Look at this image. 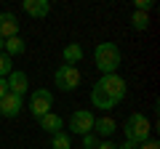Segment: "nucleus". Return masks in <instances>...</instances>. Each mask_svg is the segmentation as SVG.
Masks as SVG:
<instances>
[{
	"mask_svg": "<svg viewBox=\"0 0 160 149\" xmlns=\"http://www.w3.org/2000/svg\"><path fill=\"white\" fill-rule=\"evenodd\" d=\"M126 91H128V85L120 74H102V80L91 91V104L99 109H115L126 99Z\"/></svg>",
	"mask_w": 160,
	"mask_h": 149,
	"instance_id": "f257e3e1",
	"label": "nucleus"
},
{
	"mask_svg": "<svg viewBox=\"0 0 160 149\" xmlns=\"http://www.w3.org/2000/svg\"><path fill=\"white\" fill-rule=\"evenodd\" d=\"M120 48L115 43H99L96 51H93V61H96V69L102 74H115V69L120 67Z\"/></svg>",
	"mask_w": 160,
	"mask_h": 149,
	"instance_id": "f03ea898",
	"label": "nucleus"
},
{
	"mask_svg": "<svg viewBox=\"0 0 160 149\" xmlns=\"http://www.w3.org/2000/svg\"><path fill=\"white\" fill-rule=\"evenodd\" d=\"M123 131H126V141H131V144H136V147H139V144H144L149 138L152 125H149V120L142 115V112H133V115L126 120Z\"/></svg>",
	"mask_w": 160,
	"mask_h": 149,
	"instance_id": "7ed1b4c3",
	"label": "nucleus"
},
{
	"mask_svg": "<svg viewBox=\"0 0 160 149\" xmlns=\"http://www.w3.org/2000/svg\"><path fill=\"white\" fill-rule=\"evenodd\" d=\"M53 107V93L48 91V88H38V91H32V96H29V112H32V117H43L48 115Z\"/></svg>",
	"mask_w": 160,
	"mask_h": 149,
	"instance_id": "20e7f679",
	"label": "nucleus"
},
{
	"mask_svg": "<svg viewBox=\"0 0 160 149\" xmlns=\"http://www.w3.org/2000/svg\"><path fill=\"white\" fill-rule=\"evenodd\" d=\"M53 83L59 85V91H75L80 85V69L78 67H69V64H62V67L53 72Z\"/></svg>",
	"mask_w": 160,
	"mask_h": 149,
	"instance_id": "39448f33",
	"label": "nucleus"
},
{
	"mask_svg": "<svg viewBox=\"0 0 160 149\" xmlns=\"http://www.w3.org/2000/svg\"><path fill=\"white\" fill-rule=\"evenodd\" d=\"M93 120H96V117H93L88 109L72 112V117H69V133H75V136H88V133L93 131Z\"/></svg>",
	"mask_w": 160,
	"mask_h": 149,
	"instance_id": "423d86ee",
	"label": "nucleus"
},
{
	"mask_svg": "<svg viewBox=\"0 0 160 149\" xmlns=\"http://www.w3.org/2000/svg\"><path fill=\"white\" fill-rule=\"evenodd\" d=\"M6 83H8V93H16V96H24V93L29 91V77L22 69H13L6 77Z\"/></svg>",
	"mask_w": 160,
	"mask_h": 149,
	"instance_id": "0eeeda50",
	"label": "nucleus"
},
{
	"mask_svg": "<svg viewBox=\"0 0 160 149\" xmlns=\"http://www.w3.org/2000/svg\"><path fill=\"white\" fill-rule=\"evenodd\" d=\"M19 112H22V96L6 93V96L0 99V115L3 117H16Z\"/></svg>",
	"mask_w": 160,
	"mask_h": 149,
	"instance_id": "6e6552de",
	"label": "nucleus"
},
{
	"mask_svg": "<svg viewBox=\"0 0 160 149\" xmlns=\"http://www.w3.org/2000/svg\"><path fill=\"white\" fill-rule=\"evenodd\" d=\"M16 35H19V19L13 13L3 11L0 13V37L8 40V37H16Z\"/></svg>",
	"mask_w": 160,
	"mask_h": 149,
	"instance_id": "1a4fd4ad",
	"label": "nucleus"
},
{
	"mask_svg": "<svg viewBox=\"0 0 160 149\" xmlns=\"http://www.w3.org/2000/svg\"><path fill=\"white\" fill-rule=\"evenodd\" d=\"M22 8L32 19H46L48 13H51V3H48V0H24Z\"/></svg>",
	"mask_w": 160,
	"mask_h": 149,
	"instance_id": "9d476101",
	"label": "nucleus"
},
{
	"mask_svg": "<svg viewBox=\"0 0 160 149\" xmlns=\"http://www.w3.org/2000/svg\"><path fill=\"white\" fill-rule=\"evenodd\" d=\"M115 131H118V123H115L112 117H96L91 133H93V136H99V138H109Z\"/></svg>",
	"mask_w": 160,
	"mask_h": 149,
	"instance_id": "9b49d317",
	"label": "nucleus"
},
{
	"mask_svg": "<svg viewBox=\"0 0 160 149\" xmlns=\"http://www.w3.org/2000/svg\"><path fill=\"white\" fill-rule=\"evenodd\" d=\"M40 128H43L46 133H51V136H56V133L64 131V120L56 115V112H48V115L40 117Z\"/></svg>",
	"mask_w": 160,
	"mask_h": 149,
	"instance_id": "f8f14e48",
	"label": "nucleus"
},
{
	"mask_svg": "<svg viewBox=\"0 0 160 149\" xmlns=\"http://www.w3.org/2000/svg\"><path fill=\"white\" fill-rule=\"evenodd\" d=\"M62 59H64V64L75 67V64H78L80 59H83V46H80V43H69V46H64Z\"/></svg>",
	"mask_w": 160,
	"mask_h": 149,
	"instance_id": "ddd939ff",
	"label": "nucleus"
},
{
	"mask_svg": "<svg viewBox=\"0 0 160 149\" xmlns=\"http://www.w3.org/2000/svg\"><path fill=\"white\" fill-rule=\"evenodd\" d=\"M24 51H27V43H24L19 35H16V37H8L6 46H3V53H8L11 59H13V56H22Z\"/></svg>",
	"mask_w": 160,
	"mask_h": 149,
	"instance_id": "4468645a",
	"label": "nucleus"
},
{
	"mask_svg": "<svg viewBox=\"0 0 160 149\" xmlns=\"http://www.w3.org/2000/svg\"><path fill=\"white\" fill-rule=\"evenodd\" d=\"M131 27L136 29V32H144V29L149 27V16H147V13H142V11H133L131 13Z\"/></svg>",
	"mask_w": 160,
	"mask_h": 149,
	"instance_id": "2eb2a0df",
	"label": "nucleus"
},
{
	"mask_svg": "<svg viewBox=\"0 0 160 149\" xmlns=\"http://www.w3.org/2000/svg\"><path fill=\"white\" fill-rule=\"evenodd\" d=\"M51 147L53 149H72V141H69V133H56V136H51Z\"/></svg>",
	"mask_w": 160,
	"mask_h": 149,
	"instance_id": "dca6fc26",
	"label": "nucleus"
},
{
	"mask_svg": "<svg viewBox=\"0 0 160 149\" xmlns=\"http://www.w3.org/2000/svg\"><path fill=\"white\" fill-rule=\"evenodd\" d=\"M13 72V59L8 53H0V77H8Z\"/></svg>",
	"mask_w": 160,
	"mask_h": 149,
	"instance_id": "f3484780",
	"label": "nucleus"
},
{
	"mask_svg": "<svg viewBox=\"0 0 160 149\" xmlns=\"http://www.w3.org/2000/svg\"><path fill=\"white\" fill-rule=\"evenodd\" d=\"M99 141H102V138H99V136H93V133L83 136V147H86V149H96V147H99Z\"/></svg>",
	"mask_w": 160,
	"mask_h": 149,
	"instance_id": "a211bd4d",
	"label": "nucleus"
},
{
	"mask_svg": "<svg viewBox=\"0 0 160 149\" xmlns=\"http://www.w3.org/2000/svg\"><path fill=\"white\" fill-rule=\"evenodd\" d=\"M152 6H155L152 0H136V11H142V13H147Z\"/></svg>",
	"mask_w": 160,
	"mask_h": 149,
	"instance_id": "6ab92c4d",
	"label": "nucleus"
},
{
	"mask_svg": "<svg viewBox=\"0 0 160 149\" xmlns=\"http://www.w3.org/2000/svg\"><path fill=\"white\" fill-rule=\"evenodd\" d=\"M136 149H160V144L155 141V138H147V141H144V144H139Z\"/></svg>",
	"mask_w": 160,
	"mask_h": 149,
	"instance_id": "aec40b11",
	"label": "nucleus"
},
{
	"mask_svg": "<svg viewBox=\"0 0 160 149\" xmlns=\"http://www.w3.org/2000/svg\"><path fill=\"white\" fill-rule=\"evenodd\" d=\"M96 149H118V144H112L109 138H104V141H99V147Z\"/></svg>",
	"mask_w": 160,
	"mask_h": 149,
	"instance_id": "412c9836",
	"label": "nucleus"
},
{
	"mask_svg": "<svg viewBox=\"0 0 160 149\" xmlns=\"http://www.w3.org/2000/svg\"><path fill=\"white\" fill-rule=\"evenodd\" d=\"M8 93V83H6V77H0V99Z\"/></svg>",
	"mask_w": 160,
	"mask_h": 149,
	"instance_id": "4be33fe9",
	"label": "nucleus"
},
{
	"mask_svg": "<svg viewBox=\"0 0 160 149\" xmlns=\"http://www.w3.org/2000/svg\"><path fill=\"white\" fill-rule=\"evenodd\" d=\"M118 149H136V144H131V141H126V144H120Z\"/></svg>",
	"mask_w": 160,
	"mask_h": 149,
	"instance_id": "5701e85b",
	"label": "nucleus"
},
{
	"mask_svg": "<svg viewBox=\"0 0 160 149\" xmlns=\"http://www.w3.org/2000/svg\"><path fill=\"white\" fill-rule=\"evenodd\" d=\"M3 46H6V40H3V37H0V53H3Z\"/></svg>",
	"mask_w": 160,
	"mask_h": 149,
	"instance_id": "b1692460",
	"label": "nucleus"
}]
</instances>
